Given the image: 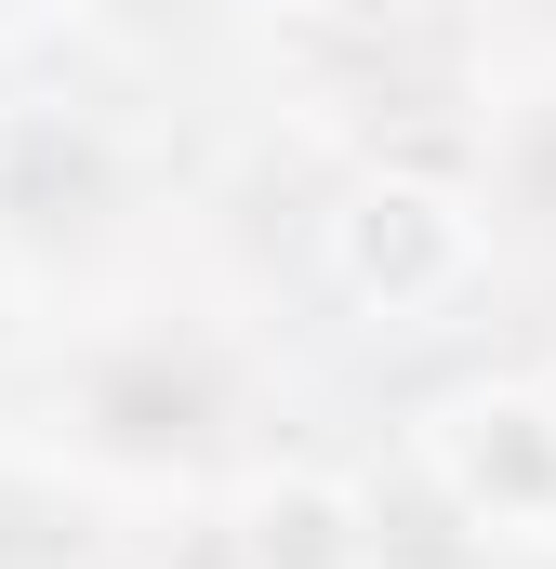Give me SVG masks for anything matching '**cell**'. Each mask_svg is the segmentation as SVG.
<instances>
[{
	"instance_id": "cell-1",
	"label": "cell",
	"mask_w": 556,
	"mask_h": 569,
	"mask_svg": "<svg viewBox=\"0 0 556 569\" xmlns=\"http://www.w3.org/2000/svg\"><path fill=\"white\" fill-rule=\"evenodd\" d=\"M477 266H490L477 212H464L450 186H424V172H371V186H345V212H331V279L358 291L371 318H437Z\"/></svg>"
},
{
	"instance_id": "cell-2",
	"label": "cell",
	"mask_w": 556,
	"mask_h": 569,
	"mask_svg": "<svg viewBox=\"0 0 556 569\" xmlns=\"http://www.w3.org/2000/svg\"><path fill=\"white\" fill-rule=\"evenodd\" d=\"M424 477L477 530H556V398L544 385H450L424 411Z\"/></svg>"
},
{
	"instance_id": "cell-3",
	"label": "cell",
	"mask_w": 556,
	"mask_h": 569,
	"mask_svg": "<svg viewBox=\"0 0 556 569\" xmlns=\"http://www.w3.org/2000/svg\"><path fill=\"white\" fill-rule=\"evenodd\" d=\"M252 569H371V530H358V490L345 477H278L252 490Z\"/></svg>"
},
{
	"instance_id": "cell-4",
	"label": "cell",
	"mask_w": 556,
	"mask_h": 569,
	"mask_svg": "<svg viewBox=\"0 0 556 569\" xmlns=\"http://www.w3.org/2000/svg\"><path fill=\"white\" fill-rule=\"evenodd\" d=\"M345 27H398V13H424V0H331Z\"/></svg>"
},
{
	"instance_id": "cell-5",
	"label": "cell",
	"mask_w": 556,
	"mask_h": 569,
	"mask_svg": "<svg viewBox=\"0 0 556 569\" xmlns=\"http://www.w3.org/2000/svg\"><path fill=\"white\" fill-rule=\"evenodd\" d=\"M544 398H556V385H544Z\"/></svg>"
}]
</instances>
